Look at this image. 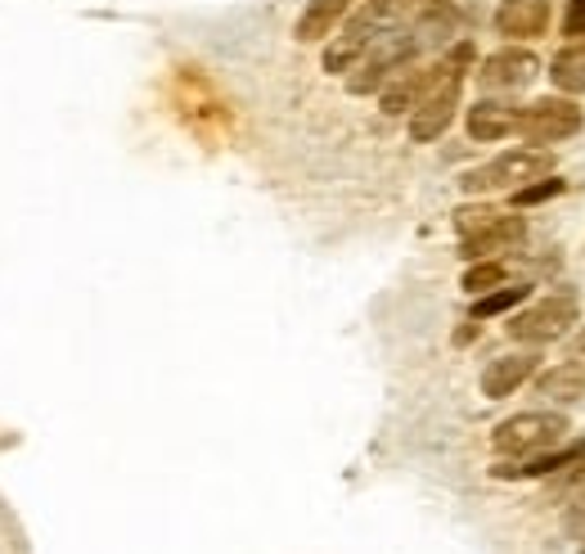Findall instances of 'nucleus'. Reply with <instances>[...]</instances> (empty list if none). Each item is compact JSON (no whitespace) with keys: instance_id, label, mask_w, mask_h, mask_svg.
<instances>
[{"instance_id":"1","label":"nucleus","mask_w":585,"mask_h":554,"mask_svg":"<svg viewBox=\"0 0 585 554\" xmlns=\"http://www.w3.org/2000/svg\"><path fill=\"white\" fill-rule=\"evenodd\" d=\"M455 231L464 239V257H496V252L518 248L527 239L523 216H504L496 208H459Z\"/></svg>"},{"instance_id":"2","label":"nucleus","mask_w":585,"mask_h":554,"mask_svg":"<svg viewBox=\"0 0 585 554\" xmlns=\"http://www.w3.org/2000/svg\"><path fill=\"white\" fill-rule=\"evenodd\" d=\"M550 167H554V154H545V150H509V154L491 158L487 167L468 172L459 185L468 195H487V190H509V185H518V180L545 176Z\"/></svg>"},{"instance_id":"3","label":"nucleus","mask_w":585,"mask_h":554,"mask_svg":"<svg viewBox=\"0 0 585 554\" xmlns=\"http://www.w3.org/2000/svg\"><path fill=\"white\" fill-rule=\"evenodd\" d=\"M419 55V46H415V36L410 32H396V27H387L383 36H374V50L365 55V63L356 68V78L347 82L351 86V95H370V91H379L396 68H406L410 59Z\"/></svg>"},{"instance_id":"4","label":"nucleus","mask_w":585,"mask_h":554,"mask_svg":"<svg viewBox=\"0 0 585 554\" xmlns=\"http://www.w3.org/2000/svg\"><path fill=\"white\" fill-rule=\"evenodd\" d=\"M568 437V420L563 415H514L496 428V451L500 456H532L540 447H554Z\"/></svg>"},{"instance_id":"5","label":"nucleus","mask_w":585,"mask_h":554,"mask_svg":"<svg viewBox=\"0 0 585 554\" xmlns=\"http://www.w3.org/2000/svg\"><path fill=\"white\" fill-rule=\"evenodd\" d=\"M576 325V293H554V298L536 303L532 311L514 316V325H509V334H514L518 343H550V339H563L568 329Z\"/></svg>"},{"instance_id":"6","label":"nucleus","mask_w":585,"mask_h":554,"mask_svg":"<svg viewBox=\"0 0 585 554\" xmlns=\"http://www.w3.org/2000/svg\"><path fill=\"white\" fill-rule=\"evenodd\" d=\"M387 23H392V0H370L365 10H356L351 23H347V32H343V42L324 50V68H329V72H343L365 46L374 42V36L387 32Z\"/></svg>"},{"instance_id":"7","label":"nucleus","mask_w":585,"mask_h":554,"mask_svg":"<svg viewBox=\"0 0 585 554\" xmlns=\"http://www.w3.org/2000/svg\"><path fill=\"white\" fill-rule=\"evenodd\" d=\"M518 131L527 144H554L581 131V108L572 99H536L527 114H518Z\"/></svg>"},{"instance_id":"8","label":"nucleus","mask_w":585,"mask_h":554,"mask_svg":"<svg viewBox=\"0 0 585 554\" xmlns=\"http://www.w3.org/2000/svg\"><path fill=\"white\" fill-rule=\"evenodd\" d=\"M455 104H459V78H455V68H451L446 78H442V86L419 99L415 118H410V135H415V140H437V135L451 127Z\"/></svg>"},{"instance_id":"9","label":"nucleus","mask_w":585,"mask_h":554,"mask_svg":"<svg viewBox=\"0 0 585 554\" xmlns=\"http://www.w3.org/2000/svg\"><path fill=\"white\" fill-rule=\"evenodd\" d=\"M478 78L487 91H523L536 78V55L532 50H500L482 63Z\"/></svg>"},{"instance_id":"10","label":"nucleus","mask_w":585,"mask_h":554,"mask_svg":"<svg viewBox=\"0 0 585 554\" xmlns=\"http://www.w3.org/2000/svg\"><path fill=\"white\" fill-rule=\"evenodd\" d=\"M550 23V5L545 0H500L496 27L500 36H540Z\"/></svg>"},{"instance_id":"11","label":"nucleus","mask_w":585,"mask_h":554,"mask_svg":"<svg viewBox=\"0 0 585 554\" xmlns=\"http://www.w3.org/2000/svg\"><path fill=\"white\" fill-rule=\"evenodd\" d=\"M536 352L527 356V352H518V356H500V361H491L487 365V375H482V392L491 397V401H500V397H509L518 384H527L532 375H536Z\"/></svg>"},{"instance_id":"12","label":"nucleus","mask_w":585,"mask_h":554,"mask_svg":"<svg viewBox=\"0 0 585 554\" xmlns=\"http://www.w3.org/2000/svg\"><path fill=\"white\" fill-rule=\"evenodd\" d=\"M509 131H518V108L500 104V99H482L468 108V135L473 140H504Z\"/></svg>"},{"instance_id":"13","label":"nucleus","mask_w":585,"mask_h":554,"mask_svg":"<svg viewBox=\"0 0 585 554\" xmlns=\"http://www.w3.org/2000/svg\"><path fill=\"white\" fill-rule=\"evenodd\" d=\"M540 392L550 401H585V365L581 361H568L550 375H540Z\"/></svg>"},{"instance_id":"14","label":"nucleus","mask_w":585,"mask_h":554,"mask_svg":"<svg viewBox=\"0 0 585 554\" xmlns=\"http://www.w3.org/2000/svg\"><path fill=\"white\" fill-rule=\"evenodd\" d=\"M455 10L446 5V0H437V5H428L423 10V19H419V27H415V46L423 50V46H442V42H451L455 36Z\"/></svg>"},{"instance_id":"15","label":"nucleus","mask_w":585,"mask_h":554,"mask_svg":"<svg viewBox=\"0 0 585 554\" xmlns=\"http://www.w3.org/2000/svg\"><path fill=\"white\" fill-rule=\"evenodd\" d=\"M550 78H554V86L568 91V95H581V91H585V42H581V46H568V50L554 55Z\"/></svg>"},{"instance_id":"16","label":"nucleus","mask_w":585,"mask_h":554,"mask_svg":"<svg viewBox=\"0 0 585 554\" xmlns=\"http://www.w3.org/2000/svg\"><path fill=\"white\" fill-rule=\"evenodd\" d=\"M347 5H351V0H311L307 14L298 19V36H302V42H315V36H324L329 27L347 14Z\"/></svg>"},{"instance_id":"17","label":"nucleus","mask_w":585,"mask_h":554,"mask_svg":"<svg viewBox=\"0 0 585 554\" xmlns=\"http://www.w3.org/2000/svg\"><path fill=\"white\" fill-rule=\"evenodd\" d=\"M527 293H532L527 284H509V288H500V293H487V298H478V303H473V316H478V320H487V316H500V311H509L514 303H523Z\"/></svg>"},{"instance_id":"18","label":"nucleus","mask_w":585,"mask_h":554,"mask_svg":"<svg viewBox=\"0 0 585 554\" xmlns=\"http://www.w3.org/2000/svg\"><path fill=\"white\" fill-rule=\"evenodd\" d=\"M504 280V267L500 262H487V267H473L468 275H464V288L468 293H482V288H491V284H500Z\"/></svg>"},{"instance_id":"19","label":"nucleus","mask_w":585,"mask_h":554,"mask_svg":"<svg viewBox=\"0 0 585 554\" xmlns=\"http://www.w3.org/2000/svg\"><path fill=\"white\" fill-rule=\"evenodd\" d=\"M563 190V180H540V185H523V190L514 195L518 208H532V203H545V199H554Z\"/></svg>"},{"instance_id":"20","label":"nucleus","mask_w":585,"mask_h":554,"mask_svg":"<svg viewBox=\"0 0 585 554\" xmlns=\"http://www.w3.org/2000/svg\"><path fill=\"white\" fill-rule=\"evenodd\" d=\"M563 36H585V0H568V14H563Z\"/></svg>"},{"instance_id":"21","label":"nucleus","mask_w":585,"mask_h":554,"mask_svg":"<svg viewBox=\"0 0 585 554\" xmlns=\"http://www.w3.org/2000/svg\"><path fill=\"white\" fill-rule=\"evenodd\" d=\"M568 532H572L576 541H585V496H581V500L568 509Z\"/></svg>"}]
</instances>
